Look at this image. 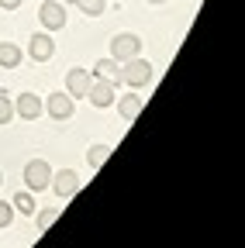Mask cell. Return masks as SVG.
Here are the masks:
<instances>
[{
    "mask_svg": "<svg viewBox=\"0 0 245 248\" xmlns=\"http://www.w3.org/2000/svg\"><path fill=\"white\" fill-rule=\"evenodd\" d=\"M135 55H142V38H138V35H131V31H121V35L111 38V59L128 62V59H135Z\"/></svg>",
    "mask_w": 245,
    "mask_h": 248,
    "instance_id": "3",
    "label": "cell"
},
{
    "mask_svg": "<svg viewBox=\"0 0 245 248\" xmlns=\"http://www.w3.org/2000/svg\"><path fill=\"white\" fill-rule=\"evenodd\" d=\"M52 55H55L52 31H38V35L28 38V59H35V62H49Z\"/></svg>",
    "mask_w": 245,
    "mask_h": 248,
    "instance_id": "7",
    "label": "cell"
},
{
    "mask_svg": "<svg viewBox=\"0 0 245 248\" xmlns=\"http://www.w3.org/2000/svg\"><path fill=\"white\" fill-rule=\"evenodd\" d=\"M49 183H52V166L45 162V159H32L24 166V186L32 193H42V190H49Z\"/></svg>",
    "mask_w": 245,
    "mask_h": 248,
    "instance_id": "2",
    "label": "cell"
},
{
    "mask_svg": "<svg viewBox=\"0 0 245 248\" xmlns=\"http://www.w3.org/2000/svg\"><path fill=\"white\" fill-rule=\"evenodd\" d=\"M90 83H94V73H86V69H69L66 73V93L76 100V97H86V90H90Z\"/></svg>",
    "mask_w": 245,
    "mask_h": 248,
    "instance_id": "10",
    "label": "cell"
},
{
    "mask_svg": "<svg viewBox=\"0 0 245 248\" xmlns=\"http://www.w3.org/2000/svg\"><path fill=\"white\" fill-rule=\"evenodd\" d=\"M24 4V0H0V7H4V11H17Z\"/></svg>",
    "mask_w": 245,
    "mask_h": 248,
    "instance_id": "20",
    "label": "cell"
},
{
    "mask_svg": "<svg viewBox=\"0 0 245 248\" xmlns=\"http://www.w3.org/2000/svg\"><path fill=\"white\" fill-rule=\"evenodd\" d=\"M117 114L125 121H135L142 114V97H135V90H128L125 97H117Z\"/></svg>",
    "mask_w": 245,
    "mask_h": 248,
    "instance_id": "12",
    "label": "cell"
},
{
    "mask_svg": "<svg viewBox=\"0 0 245 248\" xmlns=\"http://www.w3.org/2000/svg\"><path fill=\"white\" fill-rule=\"evenodd\" d=\"M52 190H55V197H63V200H69V197H76V190H80V176L73 172V169H59V172H52Z\"/></svg>",
    "mask_w": 245,
    "mask_h": 248,
    "instance_id": "9",
    "label": "cell"
},
{
    "mask_svg": "<svg viewBox=\"0 0 245 248\" xmlns=\"http://www.w3.org/2000/svg\"><path fill=\"white\" fill-rule=\"evenodd\" d=\"M148 4H152V7H156V4H166V0H148Z\"/></svg>",
    "mask_w": 245,
    "mask_h": 248,
    "instance_id": "21",
    "label": "cell"
},
{
    "mask_svg": "<svg viewBox=\"0 0 245 248\" xmlns=\"http://www.w3.org/2000/svg\"><path fill=\"white\" fill-rule=\"evenodd\" d=\"M0 183H4V172H0Z\"/></svg>",
    "mask_w": 245,
    "mask_h": 248,
    "instance_id": "22",
    "label": "cell"
},
{
    "mask_svg": "<svg viewBox=\"0 0 245 248\" xmlns=\"http://www.w3.org/2000/svg\"><path fill=\"white\" fill-rule=\"evenodd\" d=\"M107 155H111V145H94L86 152V162H90V169H100L104 162H107Z\"/></svg>",
    "mask_w": 245,
    "mask_h": 248,
    "instance_id": "16",
    "label": "cell"
},
{
    "mask_svg": "<svg viewBox=\"0 0 245 248\" xmlns=\"http://www.w3.org/2000/svg\"><path fill=\"white\" fill-rule=\"evenodd\" d=\"M55 217H59V207H45V210H38V214H35L38 231H49V228L55 224Z\"/></svg>",
    "mask_w": 245,
    "mask_h": 248,
    "instance_id": "17",
    "label": "cell"
},
{
    "mask_svg": "<svg viewBox=\"0 0 245 248\" xmlns=\"http://www.w3.org/2000/svg\"><path fill=\"white\" fill-rule=\"evenodd\" d=\"M45 114L49 117H55V121H69L73 114H76V104H73V97L63 90V93H49V100H45Z\"/></svg>",
    "mask_w": 245,
    "mask_h": 248,
    "instance_id": "5",
    "label": "cell"
},
{
    "mask_svg": "<svg viewBox=\"0 0 245 248\" xmlns=\"http://www.w3.org/2000/svg\"><path fill=\"white\" fill-rule=\"evenodd\" d=\"M11 207H14V214H21V217H32L38 207H35V197H32V190H17L14 193V200H11Z\"/></svg>",
    "mask_w": 245,
    "mask_h": 248,
    "instance_id": "13",
    "label": "cell"
},
{
    "mask_svg": "<svg viewBox=\"0 0 245 248\" xmlns=\"http://www.w3.org/2000/svg\"><path fill=\"white\" fill-rule=\"evenodd\" d=\"M121 83H125L128 90L148 86V83H152V66H148L142 55H135V59H128V62H121Z\"/></svg>",
    "mask_w": 245,
    "mask_h": 248,
    "instance_id": "1",
    "label": "cell"
},
{
    "mask_svg": "<svg viewBox=\"0 0 245 248\" xmlns=\"http://www.w3.org/2000/svg\"><path fill=\"white\" fill-rule=\"evenodd\" d=\"M0 66L4 69H17L21 66V48L14 42H0Z\"/></svg>",
    "mask_w": 245,
    "mask_h": 248,
    "instance_id": "14",
    "label": "cell"
},
{
    "mask_svg": "<svg viewBox=\"0 0 245 248\" xmlns=\"http://www.w3.org/2000/svg\"><path fill=\"white\" fill-rule=\"evenodd\" d=\"M86 100L94 104V107H111L114 100H117V86L114 83H107V79H97L94 76V83H90V90H86Z\"/></svg>",
    "mask_w": 245,
    "mask_h": 248,
    "instance_id": "4",
    "label": "cell"
},
{
    "mask_svg": "<svg viewBox=\"0 0 245 248\" xmlns=\"http://www.w3.org/2000/svg\"><path fill=\"white\" fill-rule=\"evenodd\" d=\"M11 117H14V100L7 97L4 90H0V124H7Z\"/></svg>",
    "mask_w": 245,
    "mask_h": 248,
    "instance_id": "18",
    "label": "cell"
},
{
    "mask_svg": "<svg viewBox=\"0 0 245 248\" xmlns=\"http://www.w3.org/2000/svg\"><path fill=\"white\" fill-rule=\"evenodd\" d=\"M14 114L24 117V121H38L45 114V100L38 97V93H21V97L14 100Z\"/></svg>",
    "mask_w": 245,
    "mask_h": 248,
    "instance_id": "8",
    "label": "cell"
},
{
    "mask_svg": "<svg viewBox=\"0 0 245 248\" xmlns=\"http://www.w3.org/2000/svg\"><path fill=\"white\" fill-rule=\"evenodd\" d=\"M38 21L45 31H63L66 28V7L55 4V0H45V4L38 7Z\"/></svg>",
    "mask_w": 245,
    "mask_h": 248,
    "instance_id": "6",
    "label": "cell"
},
{
    "mask_svg": "<svg viewBox=\"0 0 245 248\" xmlns=\"http://www.w3.org/2000/svg\"><path fill=\"white\" fill-rule=\"evenodd\" d=\"M73 7H80L83 14H90V17H100L104 11H107V0H69Z\"/></svg>",
    "mask_w": 245,
    "mask_h": 248,
    "instance_id": "15",
    "label": "cell"
},
{
    "mask_svg": "<svg viewBox=\"0 0 245 248\" xmlns=\"http://www.w3.org/2000/svg\"><path fill=\"white\" fill-rule=\"evenodd\" d=\"M11 221H14V207L7 200H0V228H11Z\"/></svg>",
    "mask_w": 245,
    "mask_h": 248,
    "instance_id": "19",
    "label": "cell"
},
{
    "mask_svg": "<svg viewBox=\"0 0 245 248\" xmlns=\"http://www.w3.org/2000/svg\"><path fill=\"white\" fill-rule=\"evenodd\" d=\"M94 76L97 79H107V83H114V86H121V62L117 59H100L97 66H94Z\"/></svg>",
    "mask_w": 245,
    "mask_h": 248,
    "instance_id": "11",
    "label": "cell"
}]
</instances>
